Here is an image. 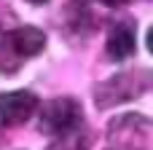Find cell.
<instances>
[{
  "instance_id": "30bf717a",
  "label": "cell",
  "mask_w": 153,
  "mask_h": 150,
  "mask_svg": "<svg viewBox=\"0 0 153 150\" xmlns=\"http://www.w3.org/2000/svg\"><path fill=\"white\" fill-rule=\"evenodd\" d=\"M27 3H32V5H43V3H48V0H27Z\"/></svg>"
},
{
  "instance_id": "3957f363",
  "label": "cell",
  "mask_w": 153,
  "mask_h": 150,
  "mask_svg": "<svg viewBox=\"0 0 153 150\" xmlns=\"http://www.w3.org/2000/svg\"><path fill=\"white\" fill-rule=\"evenodd\" d=\"M81 121H83L81 105L73 97H56V99L46 102V107L40 113V132L51 134V137H62V134L75 132L81 126Z\"/></svg>"
},
{
  "instance_id": "ba28073f",
  "label": "cell",
  "mask_w": 153,
  "mask_h": 150,
  "mask_svg": "<svg viewBox=\"0 0 153 150\" xmlns=\"http://www.w3.org/2000/svg\"><path fill=\"white\" fill-rule=\"evenodd\" d=\"M91 148V140L86 137V134H62V140L59 142H54L48 150H89Z\"/></svg>"
},
{
  "instance_id": "6da1fadb",
  "label": "cell",
  "mask_w": 153,
  "mask_h": 150,
  "mask_svg": "<svg viewBox=\"0 0 153 150\" xmlns=\"http://www.w3.org/2000/svg\"><path fill=\"white\" fill-rule=\"evenodd\" d=\"M46 48V35L38 27H19L8 32L0 43V72L11 75L16 72L30 56L40 54Z\"/></svg>"
},
{
  "instance_id": "277c9868",
  "label": "cell",
  "mask_w": 153,
  "mask_h": 150,
  "mask_svg": "<svg viewBox=\"0 0 153 150\" xmlns=\"http://www.w3.org/2000/svg\"><path fill=\"white\" fill-rule=\"evenodd\" d=\"M108 137L116 142V150H145L151 140V123L145 115H121L110 123Z\"/></svg>"
},
{
  "instance_id": "5b68a950",
  "label": "cell",
  "mask_w": 153,
  "mask_h": 150,
  "mask_svg": "<svg viewBox=\"0 0 153 150\" xmlns=\"http://www.w3.org/2000/svg\"><path fill=\"white\" fill-rule=\"evenodd\" d=\"M38 107V97L32 91H5L0 94V121L5 126H19L24 123Z\"/></svg>"
},
{
  "instance_id": "8992f818",
  "label": "cell",
  "mask_w": 153,
  "mask_h": 150,
  "mask_svg": "<svg viewBox=\"0 0 153 150\" xmlns=\"http://www.w3.org/2000/svg\"><path fill=\"white\" fill-rule=\"evenodd\" d=\"M137 48V35H134V21H118L110 35H108V43H105V51L113 62H124L126 56H132Z\"/></svg>"
},
{
  "instance_id": "9c48e42d",
  "label": "cell",
  "mask_w": 153,
  "mask_h": 150,
  "mask_svg": "<svg viewBox=\"0 0 153 150\" xmlns=\"http://www.w3.org/2000/svg\"><path fill=\"white\" fill-rule=\"evenodd\" d=\"M102 5H108V8H118V5H126L129 0H100Z\"/></svg>"
},
{
  "instance_id": "7a4b0ae2",
  "label": "cell",
  "mask_w": 153,
  "mask_h": 150,
  "mask_svg": "<svg viewBox=\"0 0 153 150\" xmlns=\"http://www.w3.org/2000/svg\"><path fill=\"white\" fill-rule=\"evenodd\" d=\"M145 89H148V72L145 70H140V72H118L110 81L97 86L94 99H97L100 110H108L113 105H121V102H129V99L140 97Z\"/></svg>"
},
{
  "instance_id": "52a82bcc",
  "label": "cell",
  "mask_w": 153,
  "mask_h": 150,
  "mask_svg": "<svg viewBox=\"0 0 153 150\" xmlns=\"http://www.w3.org/2000/svg\"><path fill=\"white\" fill-rule=\"evenodd\" d=\"M65 11H67V21H70V27H73L75 32H86V30L91 27V24H89V21H91V11L83 5V0H73Z\"/></svg>"
}]
</instances>
